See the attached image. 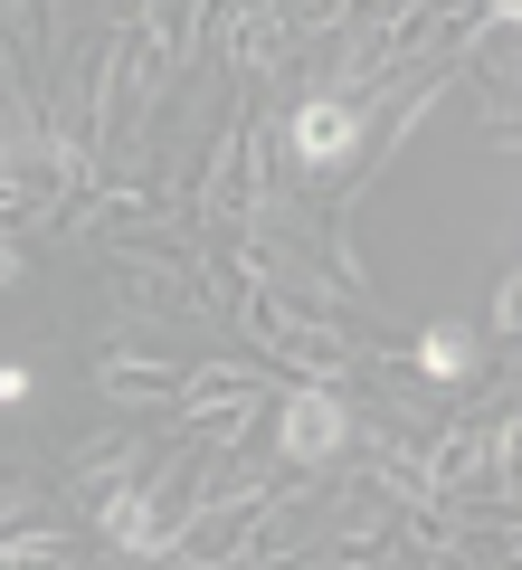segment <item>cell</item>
<instances>
[{
	"label": "cell",
	"mask_w": 522,
	"mask_h": 570,
	"mask_svg": "<svg viewBox=\"0 0 522 570\" xmlns=\"http://www.w3.org/2000/svg\"><path fill=\"white\" fill-rule=\"evenodd\" d=\"M352 142H362V105H342V96L295 105V163H342Z\"/></svg>",
	"instance_id": "1"
},
{
	"label": "cell",
	"mask_w": 522,
	"mask_h": 570,
	"mask_svg": "<svg viewBox=\"0 0 522 570\" xmlns=\"http://www.w3.org/2000/svg\"><path fill=\"white\" fill-rule=\"evenodd\" d=\"M503 324H522V276H513V285H503Z\"/></svg>",
	"instance_id": "4"
},
{
	"label": "cell",
	"mask_w": 522,
	"mask_h": 570,
	"mask_svg": "<svg viewBox=\"0 0 522 570\" xmlns=\"http://www.w3.org/2000/svg\"><path fill=\"white\" fill-rule=\"evenodd\" d=\"M342 428H352V419H342V400L304 390V400L285 409V428H276V438H285V456H333V448H342Z\"/></svg>",
	"instance_id": "2"
},
{
	"label": "cell",
	"mask_w": 522,
	"mask_h": 570,
	"mask_svg": "<svg viewBox=\"0 0 522 570\" xmlns=\"http://www.w3.org/2000/svg\"><path fill=\"white\" fill-rule=\"evenodd\" d=\"M418 371H427V381H465V371H475V343H465V333H427Z\"/></svg>",
	"instance_id": "3"
},
{
	"label": "cell",
	"mask_w": 522,
	"mask_h": 570,
	"mask_svg": "<svg viewBox=\"0 0 522 570\" xmlns=\"http://www.w3.org/2000/svg\"><path fill=\"white\" fill-rule=\"evenodd\" d=\"M494 20H513V29H522V0H494Z\"/></svg>",
	"instance_id": "6"
},
{
	"label": "cell",
	"mask_w": 522,
	"mask_h": 570,
	"mask_svg": "<svg viewBox=\"0 0 522 570\" xmlns=\"http://www.w3.org/2000/svg\"><path fill=\"white\" fill-rule=\"evenodd\" d=\"M0 285H20V247H0Z\"/></svg>",
	"instance_id": "5"
}]
</instances>
